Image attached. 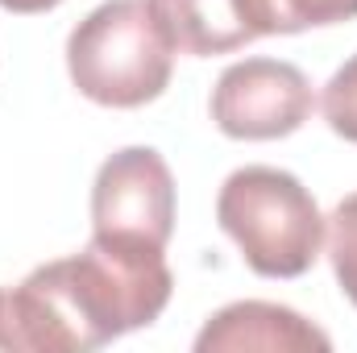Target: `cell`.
<instances>
[{
	"mask_svg": "<svg viewBox=\"0 0 357 353\" xmlns=\"http://www.w3.org/2000/svg\"><path fill=\"white\" fill-rule=\"evenodd\" d=\"M237 8L254 38L303 33L357 17V0H237Z\"/></svg>",
	"mask_w": 357,
	"mask_h": 353,
	"instance_id": "cell-8",
	"label": "cell"
},
{
	"mask_svg": "<svg viewBox=\"0 0 357 353\" xmlns=\"http://www.w3.org/2000/svg\"><path fill=\"white\" fill-rule=\"evenodd\" d=\"M333 350V337L287 303L237 299L212 312L195 337V353H312Z\"/></svg>",
	"mask_w": 357,
	"mask_h": 353,
	"instance_id": "cell-6",
	"label": "cell"
},
{
	"mask_svg": "<svg viewBox=\"0 0 357 353\" xmlns=\"http://www.w3.org/2000/svg\"><path fill=\"white\" fill-rule=\"evenodd\" d=\"M175 46L150 0H104L67 38V75L100 108H142L171 88Z\"/></svg>",
	"mask_w": 357,
	"mask_h": 353,
	"instance_id": "cell-2",
	"label": "cell"
},
{
	"mask_svg": "<svg viewBox=\"0 0 357 353\" xmlns=\"http://www.w3.org/2000/svg\"><path fill=\"white\" fill-rule=\"evenodd\" d=\"M320 112L328 121V129L345 142L357 146V54L345 59V67L333 71V80L320 91Z\"/></svg>",
	"mask_w": 357,
	"mask_h": 353,
	"instance_id": "cell-10",
	"label": "cell"
},
{
	"mask_svg": "<svg viewBox=\"0 0 357 353\" xmlns=\"http://www.w3.org/2000/svg\"><path fill=\"white\" fill-rule=\"evenodd\" d=\"M175 274L162 250L100 241L71 258L46 262L17 283V299L33 353L100 350L133 329H146L171 303Z\"/></svg>",
	"mask_w": 357,
	"mask_h": 353,
	"instance_id": "cell-1",
	"label": "cell"
},
{
	"mask_svg": "<svg viewBox=\"0 0 357 353\" xmlns=\"http://www.w3.org/2000/svg\"><path fill=\"white\" fill-rule=\"evenodd\" d=\"M216 220L262 278H299L324 254L328 220L312 191L278 167H241L220 183Z\"/></svg>",
	"mask_w": 357,
	"mask_h": 353,
	"instance_id": "cell-3",
	"label": "cell"
},
{
	"mask_svg": "<svg viewBox=\"0 0 357 353\" xmlns=\"http://www.w3.org/2000/svg\"><path fill=\"white\" fill-rule=\"evenodd\" d=\"M150 8L162 33L171 38L175 54L212 59V54H233L258 42L241 21L237 0H150Z\"/></svg>",
	"mask_w": 357,
	"mask_h": 353,
	"instance_id": "cell-7",
	"label": "cell"
},
{
	"mask_svg": "<svg viewBox=\"0 0 357 353\" xmlns=\"http://www.w3.org/2000/svg\"><path fill=\"white\" fill-rule=\"evenodd\" d=\"M175 233V175L154 146H125L91 183V237L167 250Z\"/></svg>",
	"mask_w": 357,
	"mask_h": 353,
	"instance_id": "cell-4",
	"label": "cell"
},
{
	"mask_svg": "<svg viewBox=\"0 0 357 353\" xmlns=\"http://www.w3.org/2000/svg\"><path fill=\"white\" fill-rule=\"evenodd\" d=\"M324 241H328V262H333V274H337V283H341L345 299L357 308V191H354V195H345V200L333 208Z\"/></svg>",
	"mask_w": 357,
	"mask_h": 353,
	"instance_id": "cell-9",
	"label": "cell"
},
{
	"mask_svg": "<svg viewBox=\"0 0 357 353\" xmlns=\"http://www.w3.org/2000/svg\"><path fill=\"white\" fill-rule=\"evenodd\" d=\"M0 350L4 353H29L21 303H17V291L13 287H0Z\"/></svg>",
	"mask_w": 357,
	"mask_h": 353,
	"instance_id": "cell-11",
	"label": "cell"
},
{
	"mask_svg": "<svg viewBox=\"0 0 357 353\" xmlns=\"http://www.w3.org/2000/svg\"><path fill=\"white\" fill-rule=\"evenodd\" d=\"M316 91L287 59H241L220 71L208 112L233 142H278L312 121Z\"/></svg>",
	"mask_w": 357,
	"mask_h": 353,
	"instance_id": "cell-5",
	"label": "cell"
},
{
	"mask_svg": "<svg viewBox=\"0 0 357 353\" xmlns=\"http://www.w3.org/2000/svg\"><path fill=\"white\" fill-rule=\"evenodd\" d=\"M63 0H0V8H8V13H21V17H33V13H50V8H59Z\"/></svg>",
	"mask_w": 357,
	"mask_h": 353,
	"instance_id": "cell-12",
	"label": "cell"
}]
</instances>
